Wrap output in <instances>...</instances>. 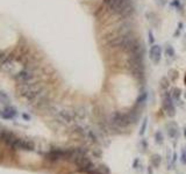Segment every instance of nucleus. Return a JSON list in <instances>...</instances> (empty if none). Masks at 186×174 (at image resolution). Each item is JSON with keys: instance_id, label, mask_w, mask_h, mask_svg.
<instances>
[{"instance_id": "6e6552de", "label": "nucleus", "mask_w": 186, "mask_h": 174, "mask_svg": "<svg viewBox=\"0 0 186 174\" xmlns=\"http://www.w3.org/2000/svg\"><path fill=\"white\" fill-rule=\"evenodd\" d=\"M84 138L85 139H87V141H90L91 143H98L99 141H98V136H97V134L93 131V130L88 129V128H86V131H85V136H84Z\"/></svg>"}, {"instance_id": "0eeeda50", "label": "nucleus", "mask_w": 186, "mask_h": 174, "mask_svg": "<svg viewBox=\"0 0 186 174\" xmlns=\"http://www.w3.org/2000/svg\"><path fill=\"white\" fill-rule=\"evenodd\" d=\"M166 129H167V135H169L170 138H176L178 136V127L174 122H171L170 124H167Z\"/></svg>"}, {"instance_id": "4be33fe9", "label": "nucleus", "mask_w": 186, "mask_h": 174, "mask_svg": "<svg viewBox=\"0 0 186 174\" xmlns=\"http://www.w3.org/2000/svg\"><path fill=\"white\" fill-rule=\"evenodd\" d=\"M88 174H102L101 172H100L99 169H93L92 172H90Z\"/></svg>"}, {"instance_id": "39448f33", "label": "nucleus", "mask_w": 186, "mask_h": 174, "mask_svg": "<svg viewBox=\"0 0 186 174\" xmlns=\"http://www.w3.org/2000/svg\"><path fill=\"white\" fill-rule=\"evenodd\" d=\"M57 117L65 123H71L76 120V113L70 109H60L57 111Z\"/></svg>"}, {"instance_id": "20e7f679", "label": "nucleus", "mask_w": 186, "mask_h": 174, "mask_svg": "<svg viewBox=\"0 0 186 174\" xmlns=\"http://www.w3.org/2000/svg\"><path fill=\"white\" fill-rule=\"evenodd\" d=\"M35 74L33 71L30 70H22L16 76H15V80L18 81V84H28V83H33Z\"/></svg>"}, {"instance_id": "412c9836", "label": "nucleus", "mask_w": 186, "mask_h": 174, "mask_svg": "<svg viewBox=\"0 0 186 174\" xmlns=\"http://www.w3.org/2000/svg\"><path fill=\"white\" fill-rule=\"evenodd\" d=\"M149 42H150V44L153 43V35L151 32H149Z\"/></svg>"}, {"instance_id": "9b49d317", "label": "nucleus", "mask_w": 186, "mask_h": 174, "mask_svg": "<svg viewBox=\"0 0 186 174\" xmlns=\"http://www.w3.org/2000/svg\"><path fill=\"white\" fill-rule=\"evenodd\" d=\"M93 169H95V166L93 165L92 161H90L87 165H85V166H84L83 168H80V171H81V172H84V173H87V174L90 173V172H92Z\"/></svg>"}, {"instance_id": "ddd939ff", "label": "nucleus", "mask_w": 186, "mask_h": 174, "mask_svg": "<svg viewBox=\"0 0 186 174\" xmlns=\"http://www.w3.org/2000/svg\"><path fill=\"white\" fill-rule=\"evenodd\" d=\"M155 139H156V143H157V144H163V142H164V137H163V135H162L160 131H157V132L155 134Z\"/></svg>"}, {"instance_id": "a211bd4d", "label": "nucleus", "mask_w": 186, "mask_h": 174, "mask_svg": "<svg viewBox=\"0 0 186 174\" xmlns=\"http://www.w3.org/2000/svg\"><path fill=\"white\" fill-rule=\"evenodd\" d=\"M180 161H181V164L183 165H186V148H183V151H181V157H180Z\"/></svg>"}, {"instance_id": "1a4fd4ad", "label": "nucleus", "mask_w": 186, "mask_h": 174, "mask_svg": "<svg viewBox=\"0 0 186 174\" xmlns=\"http://www.w3.org/2000/svg\"><path fill=\"white\" fill-rule=\"evenodd\" d=\"M74 113H76V120H83V118H85L87 115L86 109H85L84 107H80L78 109H76L74 110Z\"/></svg>"}, {"instance_id": "423d86ee", "label": "nucleus", "mask_w": 186, "mask_h": 174, "mask_svg": "<svg viewBox=\"0 0 186 174\" xmlns=\"http://www.w3.org/2000/svg\"><path fill=\"white\" fill-rule=\"evenodd\" d=\"M149 55H150V59L153 60L155 64H158L160 60V57H162V49H160V45L153 44L151 48H150V51H149Z\"/></svg>"}, {"instance_id": "aec40b11", "label": "nucleus", "mask_w": 186, "mask_h": 174, "mask_svg": "<svg viewBox=\"0 0 186 174\" xmlns=\"http://www.w3.org/2000/svg\"><path fill=\"white\" fill-rule=\"evenodd\" d=\"M169 74H171V79H172V80H176V79H177V71H176V70H170Z\"/></svg>"}, {"instance_id": "7ed1b4c3", "label": "nucleus", "mask_w": 186, "mask_h": 174, "mask_svg": "<svg viewBox=\"0 0 186 174\" xmlns=\"http://www.w3.org/2000/svg\"><path fill=\"white\" fill-rule=\"evenodd\" d=\"M162 107L163 110L166 113V115L173 117L176 115V107L172 102V97L170 95L169 92H165L164 95H163V102H162Z\"/></svg>"}, {"instance_id": "f3484780", "label": "nucleus", "mask_w": 186, "mask_h": 174, "mask_svg": "<svg viewBox=\"0 0 186 174\" xmlns=\"http://www.w3.org/2000/svg\"><path fill=\"white\" fill-rule=\"evenodd\" d=\"M99 171L102 174H111V169L107 167L106 165H101V166H100V168H99Z\"/></svg>"}, {"instance_id": "dca6fc26", "label": "nucleus", "mask_w": 186, "mask_h": 174, "mask_svg": "<svg viewBox=\"0 0 186 174\" xmlns=\"http://www.w3.org/2000/svg\"><path fill=\"white\" fill-rule=\"evenodd\" d=\"M160 87L163 88V90H166L167 87H169V80H167V78H162V80H160Z\"/></svg>"}, {"instance_id": "2eb2a0df", "label": "nucleus", "mask_w": 186, "mask_h": 174, "mask_svg": "<svg viewBox=\"0 0 186 174\" xmlns=\"http://www.w3.org/2000/svg\"><path fill=\"white\" fill-rule=\"evenodd\" d=\"M146 124H148V118H144V120H143V123H142V125H141L140 135H144V132H146Z\"/></svg>"}, {"instance_id": "6ab92c4d", "label": "nucleus", "mask_w": 186, "mask_h": 174, "mask_svg": "<svg viewBox=\"0 0 186 174\" xmlns=\"http://www.w3.org/2000/svg\"><path fill=\"white\" fill-rule=\"evenodd\" d=\"M166 55H167L169 57H172L173 55H174V50H173V48L171 45H169V46L166 48Z\"/></svg>"}, {"instance_id": "f257e3e1", "label": "nucleus", "mask_w": 186, "mask_h": 174, "mask_svg": "<svg viewBox=\"0 0 186 174\" xmlns=\"http://www.w3.org/2000/svg\"><path fill=\"white\" fill-rule=\"evenodd\" d=\"M0 139L15 150H26V151L34 150V144L30 141L19 138L14 134L8 132V131H0Z\"/></svg>"}, {"instance_id": "9d476101", "label": "nucleus", "mask_w": 186, "mask_h": 174, "mask_svg": "<svg viewBox=\"0 0 186 174\" xmlns=\"http://www.w3.org/2000/svg\"><path fill=\"white\" fill-rule=\"evenodd\" d=\"M150 162H151V165L153 167H158L160 165V162H162V157L160 155H153L151 157V159H150Z\"/></svg>"}, {"instance_id": "5701e85b", "label": "nucleus", "mask_w": 186, "mask_h": 174, "mask_svg": "<svg viewBox=\"0 0 186 174\" xmlns=\"http://www.w3.org/2000/svg\"><path fill=\"white\" fill-rule=\"evenodd\" d=\"M184 134H185V138H186V128L184 129Z\"/></svg>"}, {"instance_id": "f03ea898", "label": "nucleus", "mask_w": 186, "mask_h": 174, "mask_svg": "<svg viewBox=\"0 0 186 174\" xmlns=\"http://www.w3.org/2000/svg\"><path fill=\"white\" fill-rule=\"evenodd\" d=\"M107 6L115 13L121 15L122 18H128L134 12L132 0H112Z\"/></svg>"}, {"instance_id": "4468645a", "label": "nucleus", "mask_w": 186, "mask_h": 174, "mask_svg": "<svg viewBox=\"0 0 186 174\" xmlns=\"http://www.w3.org/2000/svg\"><path fill=\"white\" fill-rule=\"evenodd\" d=\"M180 94H181V90H180L179 88H174V90H172V99H174L176 101H179Z\"/></svg>"}, {"instance_id": "f8f14e48", "label": "nucleus", "mask_w": 186, "mask_h": 174, "mask_svg": "<svg viewBox=\"0 0 186 174\" xmlns=\"http://www.w3.org/2000/svg\"><path fill=\"white\" fill-rule=\"evenodd\" d=\"M146 100V92H143L142 94H140V97H137V100H136V106H140V104H142V103H144Z\"/></svg>"}]
</instances>
